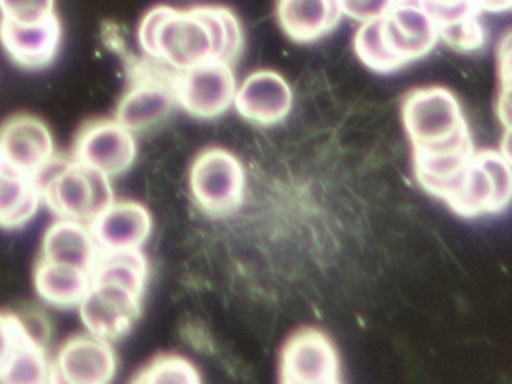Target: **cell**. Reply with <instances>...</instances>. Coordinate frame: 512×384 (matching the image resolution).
<instances>
[{
	"instance_id": "cell-6",
	"label": "cell",
	"mask_w": 512,
	"mask_h": 384,
	"mask_svg": "<svg viewBox=\"0 0 512 384\" xmlns=\"http://www.w3.org/2000/svg\"><path fill=\"white\" fill-rule=\"evenodd\" d=\"M190 185L202 209L212 215H226L244 200V168L227 150L208 149L194 161Z\"/></svg>"
},
{
	"instance_id": "cell-11",
	"label": "cell",
	"mask_w": 512,
	"mask_h": 384,
	"mask_svg": "<svg viewBox=\"0 0 512 384\" xmlns=\"http://www.w3.org/2000/svg\"><path fill=\"white\" fill-rule=\"evenodd\" d=\"M281 380L289 384L338 383L340 362L328 336L316 329L293 335L284 347Z\"/></svg>"
},
{
	"instance_id": "cell-4",
	"label": "cell",
	"mask_w": 512,
	"mask_h": 384,
	"mask_svg": "<svg viewBox=\"0 0 512 384\" xmlns=\"http://www.w3.org/2000/svg\"><path fill=\"white\" fill-rule=\"evenodd\" d=\"M403 120L415 149L442 146L469 134L460 102L445 87L409 93L404 99Z\"/></svg>"
},
{
	"instance_id": "cell-21",
	"label": "cell",
	"mask_w": 512,
	"mask_h": 384,
	"mask_svg": "<svg viewBox=\"0 0 512 384\" xmlns=\"http://www.w3.org/2000/svg\"><path fill=\"white\" fill-rule=\"evenodd\" d=\"M92 285L91 272L67 264L38 261L35 288L38 296L58 308L79 306Z\"/></svg>"
},
{
	"instance_id": "cell-26",
	"label": "cell",
	"mask_w": 512,
	"mask_h": 384,
	"mask_svg": "<svg viewBox=\"0 0 512 384\" xmlns=\"http://www.w3.org/2000/svg\"><path fill=\"white\" fill-rule=\"evenodd\" d=\"M341 12L359 23L385 17L397 0H338Z\"/></svg>"
},
{
	"instance_id": "cell-17",
	"label": "cell",
	"mask_w": 512,
	"mask_h": 384,
	"mask_svg": "<svg viewBox=\"0 0 512 384\" xmlns=\"http://www.w3.org/2000/svg\"><path fill=\"white\" fill-rule=\"evenodd\" d=\"M233 105L245 119L262 125L280 122L292 110L293 93L283 75L253 72L236 90Z\"/></svg>"
},
{
	"instance_id": "cell-14",
	"label": "cell",
	"mask_w": 512,
	"mask_h": 384,
	"mask_svg": "<svg viewBox=\"0 0 512 384\" xmlns=\"http://www.w3.org/2000/svg\"><path fill=\"white\" fill-rule=\"evenodd\" d=\"M61 42L62 26L56 12L38 23H17L5 17L0 20V44L23 68L41 69L50 65Z\"/></svg>"
},
{
	"instance_id": "cell-9",
	"label": "cell",
	"mask_w": 512,
	"mask_h": 384,
	"mask_svg": "<svg viewBox=\"0 0 512 384\" xmlns=\"http://www.w3.org/2000/svg\"><path fill=\"white\" fill-rule=\"evenodd\" d=\"M142 299L127 288L92 282L77 308L89 333L112 342L133 329L142 312Z\"/></svg>"
},
{
	"instance_id": "cell-5",
	"label": "cell",
	"mask_w": 512,
	"mask_h": 384,
	"mask_svg": "<svg viewBox=\"0 0 512 384\" xmlns=\"http://www.w3.org/2000/svg\"><path fill=\"white\" fill-rule=\"evenodd\" d=\"M376 23L380 42L394 71L427 56L440 41L436 21L418 0H397L391 11Z\"/></svg>"
},
{
	"instance_id": "cell-29",
	"label": "cell",
	"mask_w": 512,
	"mask_h": 384,
	"mask_svg": "<svg viewBox=\"0 0 512 384\" xmlns=\"http://www.w3.org/2000/svg\"><path fill=\"white\" fill-rule=\"evenodd\" d=\"M479 12L491 14H505L511 11L512 0H473Z\"/></svg>"
},
{
	"instance_id": "cell-25",
	"label": "cell",
	"mask_w": 512,
	"mask_h": 384,
	"mask_svg": "<svg viewBox=\"0 0 512 384\" xmlns=\"http://www.w3.org/2000/svg\"><path fill=\"white\" fill-rule=\"evenodd\" d=\"M0 11L17 23H38L55 14V0H0Z\"/></svg>"
},
{
	"instance_id": "cell-8",
	"label": "cell",
	"mask_w": 512,
	"mask_h": 384,
	"mask_svg": "<svg viewBox=\"0 0 512 384\" xmlns=\"http://www.w3.org/2000/svg\"><path fill=\"white\" fill-rule=\"evenodd\" d=\"M134 132L116 119L94 120L83 126L74 143L73 159L110 179L130 170L136 161Z\"/></svg>"
},
{
	"instance_id": "cell-12",
	"label": "cell",
	"mask_w": 512,
	"mask_h": 384,
	"mask_svg": "<svg viewBox=\"0 0 512 384\" xmlns=\"http://www.w3.org/2000/svg\"><path fill=\"white\" fill-rule=\"evenodd\" d=\"M53 365V380L70 384H107L118 372V357L109 341L92 333L71 336L62 344Z\"/></svg>"
},
{
	"instance_id": "cell-16",
	"label": "cell",
	"mask_w": 512,
	"mask_h": 384,
	"mask_svg": "<svg viewBox=\"0 0 512 384\" xmlns=\"http://www.w3.org/2000/svg\"><path fill=\"white\" fill-rule=\"evenodd\" d=\"M473 155L469 134L442 146L415 149L416 177L428 192L446 200L457 188Z\"/></svg>"
},
{
	"instance_id": "cell-23",
	"label": "cell",
	"mask_w": 512,
	"mask_h": 384,
	"mask_svg": "<svg viewBox=\"0 0 512 384\" xmlns=\"http://www.w3.org/2000/svg\"><path fill=\"white\" fill-rule=\"evenodd\" d=\"M53 381V365L46 350L22 332L10 362L0 374V383L44 384Z\"/></svg>"
},
{
	"instance_id": "cell-3",
	"label": "cell",
	"mask_w": 512,
	"mask_h": 384,
	"mask_svg": "<svg viewBox=\"0 0 512 384\" xmlns=\"http://www.w3.org/2000/svg\"><path fill=\"white\" fill-rule=\"evenodd\" d=\"M509 158L502 152H475L446 203L463 216L503 212L511 203Z\"/></svg>"
},
{
	"instance_id": "cell-2",
	"label": "cell",
	"mask_w": 512,
	"mask_h": 384,
	"mask_svg": "<svg viewBox=\"0 0 512 384\" xmlns=\"http://www.w3.org/2000/svg\"><path fill=\"white\" fill-rule=\"evenodd\" d=\"M41 197L59 218L89 224L115 201L110 177L77 161L53 158L35 177Z\"/></svg>"
},
{
	"instance_id": "cell-1",
	"label": "cell",
	"mask_w": 512,
	"mask_h": 384,
	"mask_svg": "<svg viewBox=\"0 0 512 384\" xmlns=\"http://www.w3.org/2000/svg\"><path fill=\"white\" fill-rule=\"evenodd\" d=\"M139 44L152 60L181 72L208 60L232 65L244 47V33L236 15L223 6L179 11L160 5L143 17Z\"/></svg>"
},
{
	"instance_id": "cell-15",
	"label": "cell",
	"mask_w": 512,
	"mask_h": 384,
	"mask_svg": "<svg viewBox=\"0 0 512 384\" xmlns=\"http://www.w3.org/2000/svg\"><path fill=\"white\" fill-rule=\"evenodd\" d=\"M89 227L101 252L142 249L152 233V216L137 201H113Z\"/></svg>"
},
{
	"instance_id": "cell-10",
	"label": "cell",
	"mask_w": 512,
	"mask_h": 384,
	"mask_svg": "<svg viewBox=\"0 0 512 384\" xmlns=\"http://www.w3.org/2000/svg\"><path fill=\"white\" fill-rule=\"evenodd\" d=\"M55 158V141L49 126L34 114H17L0 128V162L29 177Z\"/></svg>"
},
{
	"instance_id": "cell-19",
	"label": "cell",
	"mask_w": 512,
	"mask_h": 384,
	"mask_svg": "<svg viewBox=\"0 0 512 384\" xmlns=\"http://www.w3.org/2000/svg\"><path fill=\"white\" fill-rule=\"evenodd\" d=\"M277 17L296 42H313L331 32L343 17L338 0H278Z\"/></svg>"
},
{
	"instance_id": "cell-22",
	"label": "cell",
	"mask_w": 512,
	"mask_h": 384,
	"mask_svg": "<svg viewBox=\"0 0 512 384\" xmlns=\"http://www.w3.org/2000/svg\"><path fill=\"white\" fill-rule=\"evenodd\" d=\"M91 275L92 282L118 285L143 297L148 282V261L142 249L101 252Z\"/></svg>"
},
{
	"instance_id": "cell-18",
	"label": "cell",
	"mask_w": 512,
	"mask_h": 384,
	"mask_svg": "<svg viewBox=\"0 0 512 384\" xmlns=\"http://www.w3.org/2000/svg\"><path fill=\"white\" fill-rule=\"evenodd\" d=\"M101 251L86 222L59 218L47 228L41 245V260L67 264L92 272Z\"/></svg>"
},
{
	"instance_id": "cell-7",
	"label": "cell",
	"mask_w": 512,
	"mask_h": 384,
	"mask_svg": "<svg viewBox=\"0 0 512 384\" xmlns=\"http://www.w3.org/2000/svg\"><path fill=\"white\" fill-rule=\"evenodd\" d=\"M173 87L176 102L187 113L200 119H214L232 107L238 83L230 63L208 60L176 72Z\"/></svg>"
},
{
	"instance_id": "cell-27",
	"label": "cell",
	"mask_w": 512,
	"mask_h": 384,
	"mask_svg": "<svg viewBox=\"0 0 512 384\" xmlns=\"http://www.w3.org/2000/svg\"><path fill=\"white\" fill-rule=\"evenodd\" d=\"M14 317L19 321L20 329L26 338L46 350L52 335V327L46 315L40 311H25L22 314H14Z\"/></svg>"
},
{
	"instance_id": "cell-28",
	"label": "cell",
	"mask_w": 512,
	"mask_h": 384,
	"mask_svg": "<svg viewBox=\"0 0 512 384\" xmlns=\"http://www.w3.org/2000/svg\"><path fill=\"white\" fill-rule=\"evenodd\" d=\"M20 336H22V329L14 314L0 312V374L10 362Z\"/></svg>"
},
{
	"instance_id": "cell-20",
	"label": "cell",
	"mask_w": 512,
	"mask_h": 384,
	"mask_svg": "<svg viewBox=\"0 0 512 384\" xmlns=\"http://www.w3.org/2000/svg\"><path fill=\"white\" fill-rule=\"evenodd\" d=\"M43 203L34 177L17 173L0 162V227L22 228Z\"/></svg>"
},
{
	"instance_id": "cell-24",
	"label": "cell",
	"mask_w": 512,
	"mask_h": 384,
	"mask_svg": "<svg viewBox=\"0 0 512 384\" xmlns=\"http://www.w3.org/2000/svg\"><path fill=\"white\" fill-rule=\"evenodd\" d=\"M133 381L148 384H197L202 381V378L190 360L175 354H164L152 360L137 377L133 378Z\"/></svg>"
},
{
	"instance_id": "cell-13",
	"label": "cell",
	"mask_w": 512,
	"mask_h": 384,
	"mask_svg": "<svg viewBox=\"0 0 512 384\" xmlns=\"http://www.w3.org/2000/svg\"><path fill=\"white\" fill-rule=\"evenodd\" d=\"M176 71L145 77L134 83L119 101L115 119L131 132L143 131L169 116L175 108Z\"/></svg>"
}]
</instances>
